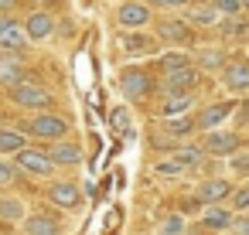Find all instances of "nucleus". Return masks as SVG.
Listing matches in <instances>:
<instances>
[{
	"instance_id": "obj_21",
	"label": "nucleus",
	"mask_w": 249,
	"mask_h": 235,
	"mask_svg": "<svg viewBox=\"0 0 249 235\" xmlns=\"http://www.w3.org/2000/svg\"><path fill=\"white\" fill-rule=\"evenodd\" d=\"M195 62H198L201 68H208V72H215V68H222V65H225V51H222V48H201Z\"/></svg>"
},
{
	"instance_id": "obj_3",
	"label": "nucleus",
	"mask_w": 249,
	"mask_h": 235,
	"mask_svg": "<svg viewBox=\"0 0 249 235\" xmlns=\"http://www.w3.org/2000/svg\"><path fill=\"white\" fill-rule=\"evenodd\" d=\"M14 167L24 170V174H31V177H48V174H55V164L48 160V153H45V150H35V147H24L21 153H14Z\"/></svg>"
},
{
	"instance_id": "obj_39",
	"label": "nucleus",
	"mask_w": 249,
	"mask_h": 235,
	"mask_svg": "<svg viewBox=\"0 0 249 235\" xmlns=\"http://www.w3.org/2000/svg\"><path fill=\"white\" fill-rule=\"evenodd\" d=\"M0 126H4V116H0Z\"/></svg>"
},
{
	"instance_id": "obj_33",
	"label": "nucleus",
	"mask_w": 249,
	"mask_h": 235,
	"mask_svg": "<svg viewBox=\"0 0 249 235\" xmlns=\"http://www.w3.org/2000/svg\"><path fill=\"white\" fill-rule=\"evenodd\" d=\"M232 235H249V215H235L232 218Z\"/></svg>"
},
{
	"instance_id": "obj_26",
	"label": "nucleus",
	"mask_w": 249,
	"mask_h": 235,
	"mask_svg": "<svg viewBox=\"0 0 249 235\" xmlns=\"http://www.w3.org/2000/svg\"><path fill=\"white\" fill-rule=\"evenodd\" d=\"M18 82H24V75H21V65L7 58L4 65H0V85H7V89H14Z\"/></svg>"
},
{
	"instance_id": "obj_22",
	"label": "nucleus",
	"mask_w": 249,
	"mask_h": 235,
	"mask_svg": "<svg viewBox=\"0 0 249 235\" xmlns=\"http://www.w3.org/2000/svg\"><path fill=\"white\" fill-rule=\"evenodd\" d=\"M164 130L171 136H188V133H195V119L191 116H171V119H164Z\"/></svg>"
},
{
	"instance_id": "obj_16",
	"label": "nucleus",
	"mask_w": 249,
	"mask_h": 235,
	"mask_svg": "<svg viewBox=\"0 0 249 235\" xmlns=\"http://www.w3.org/2000/svg\"><path fill=\"white\" fill-rule=\"evenodd\" d=\"M28 147V136L21 130H7V126H0V153L4 157H14Z\"/></svg>"
},
{
	"instance_id": "obj_6",
	"label": "nucleus",
	"mask_w": 249,
	"mask_h": 235,
	"mask_svg": "<svg viewBox=\"0 0 249 235\" xmlns=\"http://www.w3.org/2000/svg\"><path fill=\"white\" fill-rule=\"evenodd\" d=\"M48 201L62 211H79L82 208V191H79L75 181H58V184L48 187Z\"/></svg>"
},
{
	"instance_id": "obj_18",
	"label": "nucleus",
	"mask_w": 249,
	"mask_h": 235,
	"mask_svg": "<svg viewBox=\"0 0 249 235\" xmlns=\"http://www.w3.org/2000/svg\"><path fill=\"white\" fill-rule=\"evenodd\" d=\"M160 38H164V41H174V45H188L195 34H191V28L181 24V21H164V24H160Z\"/></svg>"
},
{
	"instance_id": "obj_31",
	"label": "nucleus",
	"mask_w": 249,
	"mask_h": 235,
	"mask_svg": "<svg viewBox=\"0 0 249 235\" xmlns=\"http://www.w3.org/2000/svg\"><path fill=\"white\" fill-rule=\"evenodd\" d=\"M191 21H195V24H218V14H215L212 7H195V11H191Z\"/></svg>"
},
{
	"instance_id": "obj_1",
	"label": "nucleus",
	"mask_w": 249,
	"mask_h": 235,
	"mask_svg": "<svg viewBox=\"0 0 249 235\" xmlns=\"http://www.w3.org/2000/svg\"><path fill=\"white\" fill-rule=\"evenodd\" d=\"M21 133L38 136V140H62L69 133V119L58 113H35V116L21 119Z\"/></svg>"
},
{
	"instance_id": "obj_38",
	"label": "nucleus",
	"mask_w": 249,
	"mask_h": 235,
	"mask_svg": "<svg viewBox=\"0 0 249 235\" xmlns=\"http://www.w3.org/2000/svg\"><path fill=\"white\" fill-rule=\"evenodd\" d=\"M4 62H7V51H4V48H0V65H4Z\"/></svg>"
},
{
	"instance_id": "obj_2",
	"label": "nucleus",
	"mask_w": 249,
	"mask_h": 235,
	"mask_svg": "<svg viewBox=\"0 0 249 235\" xmlns=\"http://www.w3.org/2000/svg\"><path fill=\"white\" fill-rule=\"evenodd\" d=\"M11 99L21 106V109H31V113H45L52 106V92L38 82H18L11 89Z\"/></svg>"
},
{
	"instance_id": "obj_28",
	"label": "nucleus",
	"mask_w": 249,
	"mask_h": 235,
	"mask_svg": "<svg viewBox=\"0 0 249 235\" xmlns=\"http://www.w3.org/2000/svg\"><path fill=\"white\" fill-rule=\"evenodd\" d=\"M212 11H215V14H225V17H239V14H242L239 0H212Z\"/></svg>"
},
{
	"instance_id": "obj_14",
	"label": "nucleus",
	"mask_w": 249,
	"mask_h": 235,
	"mask_svg": "<svg viewBox=\"0 0 249 235\" xmlns=\"http://www.w3.org/2000/svg\"><path fill=\"white\" fill-rule=\"evenodd\" d=\"M195 85V68H178V72H167L164 79V92L167 96H181Z\"/></svg>"
},
{
	"instance_id": "obj_8",
	"label": "nucleus",
	"mask_w": 249,
	"mask_h": 235,
	"mask_svg": "<svg viewBox=\"0 0 249 235\" xmlns=\"http://www.w3.org/2000/svg\"><path fill=\"white\" fill-rule=\"evenodd\" d=\"M232 113H235V102H215V106H205V109L198 113V119H195V130L212 133V130H218Z\"/></svg>"
},
{
	"instance_id": "obj_15",
	"label": "nucleus",
	"mask_w": 249,
	"mask_h": 235,
	"mask_svg": "<svg viewBox=\"0 0 249 235\" xmlns=\"http://www.w3.org/2000/svg\"><path fill=\"white\" fill-rule=\"evenodd\" d=\"M225 89H232V92L249 89V62H232L225 68Z\"/></svg>"
},
{
	"instance_id": "obj_13",
	"label": "nucleus",
	"mask_w": 249,
	"mask_h": 235,
	"mask_svg": "<svg viewBox=\"0 0 249 235\" xmlns=\"http://www.w3.org/2000/svg\"><path fill=\"white\" fill-rule=\"evenodd\" d=\"M24 232L28 235H58L62 225L52 215H24Z\"/></svg>"
},
{
	"instance_id": "obj_30",
	"label": "nucleus",
	"mask_w": 249,
	"mask_h": 235,
	"mask_svg": "<svg viewBox=\"0 0 249 235\" xmlns=\"http://www.w3.org/2000/svg\"><path fill=\"white\" fill-rule=\"evenodd\" d=\"M14 177H18V167H14V160L0 157V187H7V184H11Z\"/></svg>"
},
{
	"instance_id": "obj_9",
	"label": "nucleus",
	"mask_w": 249,
	"mask_h": 235,
	"mask_svg": "<svg viewBox=\"0 0 249 235\" xmlns=\"http://www.w3.org/2000/svg\"><path fill=\"white\" fill-rule=\"evenodd\" d=\"M116 21H120V28H147L150 24V7L143 0H130V4L120 7Z\"/></svg>"
},
{
	"instance_id": "obj_4",
	"label": "nucleus",
	"mask_w": 249,
	"mask_h": 235,
	"mask_svg": "<svg viewBox=\"0 0 249 235\" xmlns=\"http://www.w3.org/2000/svg\"><path fill=\"white\" fill-rule=\"evenodd\" d=\"M120 92L130 99V102H140L154 92V79L143 72V68H126L123 79H120Z\"/></svg>"
},
{
	"instance_id": "obj_19",
	"label": "nucleus",
	"mask_w": 249,
	"mask_h": 235,
	"mask_svg": "<svg viewBox=\"0 0 249 235\" xmlns=\"http://www.w3.org/2000/svg\"><path fill=\"white\" fill-rule=\"evenodd\" d=\"M191 106H195V96L181 92V96H167V102L160 106V113H164V119H171V116H184Z\"/></svg>"
},
{
	"instance_id": "obj_10",
	"label": "nucleus",
	"mask_w": 249,
	"mask_h": 235,
	"mask_svg": "<svg viewBox=\"0 0 249 235\" xmlns=\"http://www.w3.org/2000/svg\"><path fill=\"white\" fill-rule=\"evenodd\" d=\"M24 45H28L24 28H21L18 21H11V17H0V48L11 55V51H21Z\"/></svg>"
},
{
	"instance_id": "obj_34",
	"label": "nucleus",
	"mask_w": 249,
	"mask_h": 235,
	"mask_svg": "<svg viewBox=\"0 0 249 235\" xmlns=\"http://www.w3.org/2000/svg\"><path fill=\"white\" fill-rule=\"evenodd\" d=\"M147 7H184L188 0H143Z\"/></svg>"
},
{
	"instance_id": "obj_7",
	"label": "nucleus",
	"mask_w": 249,
	"mask_h": 235,
	"mask_svg": "<svg viewBox=\"0 0 249 235\" xmlns=\"http://www.w3.org/2000/svg\"><path fill=\"white\" fill-rule=\"evenodd\" d=\"M239 150V133H229V130H212L201 143V153H212V157H229Z\"/></svg>"
},
{
	"instance_id": "obj_29",
	"label": "nucleus",
	"mask_w": 249,
	"mask_h": 235,
	"mask_svg": "<svg viewBox=\"0 0 249 235\" xmlns=\"http://www.w3.org/2000/svg\"><path fill=\"white\" fill-rule=\"evenodd\" d=\"M160 235H184V218L181 215H167L160 221Z\"/></svg>"
},
{
	"instance_id": "obj_32",
	"label": "nucleus",
	"mask_w": 249,
	"mask_h": 235,
	"mask_svg": "<svg viewBox=\"0 0 249 235\" xmlns=\"http://www.w3.org/2000/svg\"><path fill=\"white\" fill-rule=\"evenodd\" d=\"M154 170H157V174H164V177H178V174H181L184 167H181V164H174V160H160V164H157Z\"/></svg>"
},
{
	"instance_id": "obj_23",
	"label": "nucleus",
	"mask_w": 249,
	"mask_h": 235,
	"mask_svg": "<svg viewBox=\"0 0 249 235\" xmlns=\"http://www.w3.org/2000/svg\"><path fill=\"white\" fill-rule=\"evenodd\" d=\"M201 157H205V153H201V147H178L171 160H174V164H181V167H198V164H201Z\"/></svg>"
},
{
	"instance_id": "obj_27",
	"label": "nucleus",
	"mask_w": 249,
	"mask_h": 235,
	"mask_svg": "<svg viewBox=\"0 0 249 235\" xmlns=\"http://www.w3.org/2000/svg\"><path fill=\"white\" fill-rule=\"evenodd\" d=\"M160 68H164V75L167 72H178V68H191V58L181 55V51H174V55H164L160 58Z\"/></svg>"
},
{
	"instance_id": "obj_5",
	"label": "nucleus",
	"mask_w": 249,
	"mask_h": 235,
	"mask_svg": "<svg viewBox=\"0 0 249 235\" xmlns=\"http://www.w3.org/2000/svg\"><path fill=\"white\" fill-rule=\"evenodd\" d=\"M232 191H235L232 181H225V177H208V181H201V184L195 187V201L205 204V208H215L218 201H229Z\"/></svg>"
},
{
	"instance_id": "obj_37",
	"label": "nucleus",
	"mask_w": 249,
	"mask_h": 235,
	"mask_svg": "<svg viewBox=\"0 0 249 235\" xmlns=\"http://www.w3.org/2000/svg\"><path fill=\"white\" fill-rule=\"evenodd\" d=\"M239 7H242V14H246V11H249V0H239Z\"/></svg>"
},
{
	"instance_id": "obj_24",
	"label": "nucleus",
	"mask_w": 249,
	"mask_h": 235,
	"mask_svg": "<svg viewBox=\"0 0 249 235\" xmlns=\"http://www.w3.org/2000/svg\"><path fill=\"white\" fill-rule=\"evenodd\" d=\"M0 218H7V221H24V201L21 198H0Z\"/></svg>"
},
{
	"instance_id": "obj_17",
	"label": "nucleus",
	"mask_w": 249,
	"mask_h": 235,
	"mask_svg": "<svg viewBox=\"0 0 249 235\" xmlns=\"http://www.w3.org/2000/svg\"><path fill=\"white\" fill-rule=\"evenodd\" d=\"M232 218H235V215H232L229 208H218V204H215V208H205L201 225L212 228V232H229V228H232Z\"/></svg>"
},
{
	"instance_id": "obj_25",
	"label": "nucleus",
	"mask_w": 249,
	"mask_h": 235,
	"mask_svg": "<svg viewBox=\"0 0 249 235\" xmlns=\"http://www.w3.org/2000/svg\"><path fill=\"white\" fill-rule=\"evenodd\" d=\"M229 211H232V215H249V184H242V187L232 191V198H229Z\"/></svg>"
},
{
	"instance_id": "obj_35",
	"label": "nucleus",
	"mask_w": 249,
	"mask_h": 235,
	"mask_svg": "<svg viewBox=\"0 0 249 235\" xmlns=\"http://www.w3.org/2000/svg\"><path fill=\"white\" fill-rule=\"evenodd\" d=\"M242 31H246L242 21H225V34H242Z\"/></svg>"
},
{
	"instance_id": "obj_36",
	"label": "nucleus",
	"mask_w": 249,
	"mask_h": 235,
	"mask_svg": "<svg viewBox=\"0 0 249 235\" xmlns=\"http://www.w3.org/2000/svg\"><path fill=\"white\" fill-rule=\"evenodd\" d=\"M18 7V0H0V14H7V11H14Z\"/></svg>"
},
{
	"instance_id": "obj_11",
	"label": "nucleus",
	"mask_w": 249,
	"mask_h": 235,
	"mask_svg": "<svg viewBox=\"0 0 249 235\" xmlns=\"http://www.w3.org/2000/svg\"><path fill=\"white\" fill-rule=\"evenodd\" d=\"M48 153V160L55 164V167H75V164H82V147L79 143H55V147H48L45 150Z\"/></svg>"
},
{
	"instance_id": "obj_12",
	"label": "nucleus",
	"mask_w": 249,
	"mask_h": 235,
	"mask_svg": "<svg viewBox=\"0 0 249 235\" xmlns=\"http://www.w3.org/2000/svg\"><path fill=\"white\" fill-rule=\"evenodd\" d=\"M55 31V21L48 17V14H31L28 21H24V34H28V41H45L48 34Z\"/></svg>"
},
{
	"instance_id": "obj_20",
	"label": "nucleus",
	"mask_w": 249,
	"mask_h": 235,
	"mask_svg": "<svg viewBox=\"0 0 249 235\" xmlns=\"http://www.w3.org/2000/svg\"><path fill=\"white\" fill-rule=\"evenodd\" d=\"M123 48L130 51V55H150L154 48H157V38H147V34H126L123 38Z\"/></svg>"
}]
</instances>
